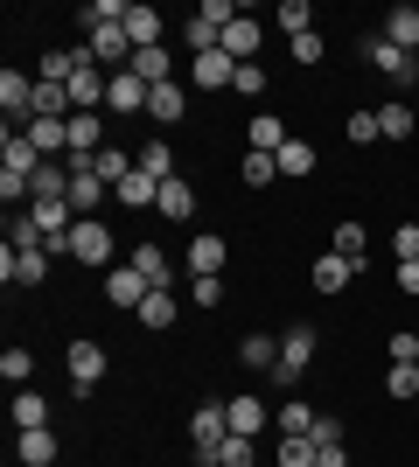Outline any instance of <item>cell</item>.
Wrapping results in <instances>:
<instances>
[{"instance_id": "1", "label": "cell", "mask_w": 419, "mask_h": 467, "mask_svg": "<svg viewBox=\"0 0 419 467\" xmlns=\"http://www.w3.org/2000/svg\"><path fill=\"white\" fill-rule=\"evenodd\" d=\"M308 363H315V328H308V321H294V328L279 335V363H273V384H287V390H294Z\"/></svg>"}, {"instance_id": "2", "label": "cell", "mask_w": 419, "mask_h": 467, "mask_svg": "<svg viewBox=\"0 0 419 467\" xmlns=\"http://www.w3.org/2000/svg\"><path fill=\"white\" fill-rule=\"evenodd\" d=\"M0 175H21V182L42 175V147L21 133V126H7V133H0Z\"/></svg>"}, {"instance_id": "3", "label": "cell", "mask_w": 419, "mask_h": 467, "mask_svg": "<svg viewBox=\"0 0 419 467\" xmlns=\"http://www.w3.org/2000/svg\"><path fill=\"white\" fill-rule=\"evenodd\" d=\"M363 57H371V70L392 78V84H413V70H419V57H405L399 42H384V28H378V36H363Z\"/></svg>"}, {"instance_id": "4", "label": "cell", "mask_w": 419, "mask_h": 467, "mask_svg": "<svg viewBox=\"0 0 419 467\" xmlns=\"http://www.w3.org/2000/svg\"><path fill=\"white\" fill-rule=\"evenodd\" d=\"M70 258H78V265H112V231H105L99 216H78V231H70Z\"/></svg>"}, {"instance_id": "5", "label": "cell", "mask_w": 419, "mask_h": 467, "mask_svg": "<svg viewBox=\"0 0 419 467\" xmlns=\"http://www.w3.org/2000/svg\"><path fill=\"white\" fill-rule=\"evenodd\" d=\"M0 279H7V286H42V279H49V252H15V244H0Z\"/></svg>"}, {"instance_id": "6", "label": "cell", "mask_w": 419, "mask_h": 467, "mask_svg": "<svg viewBox=\"0 0 419 467\" xmlns=\"http://www.w3.org/2000/svg\"><path fill=\"white\" fill-rule=\"evenodd\" d=\"M70 57H78V70H70V112H91V105H105V84H112V78H99L91 49H70Z\"/></svg>"}, {"instance_id": "7", "label": "cell", "mask_w": 419, "mask_h": 467, "mask_svg": "<svg viewBox=\"0 0 419 467\" xmlns=\"http://www.w3.org/2000/svg\"><path fill=\"white\" fill-rule=\"evenodd\" d=\"M63 370H70V390H99V377H105V349L91 342V335H78V342H70V356H63Z\"/></svg>"}, {"instance_id": "8", "label": "cell", "mask_w": 419, "mask_h": 467, "mask_svg": "<svg viewBox=\"0 0 419 467\" xmlns=\"http://www.w3.org/2000/svg\"><path fill=\"white\" fill-rule=\"evenodd\" d=\"M224 432H231V411H224V405H196V411H189V440H196V461H210V453H217Z\"/></svg>"}, {"instance_id": "9", "label": "cell", "mask_w": 419, "mask_h": 467, "mask_svg": "<svg viewBox=\"0 0 419 467\" xmlns=\"http://www.w3.org/2000/svg\"><path fill=\"white\" fill-rule=\"evenodd\" d=\"M147 98H154V84L147 78H133V70H112V84H105V105H112V112H147Z\"/></svg>"}, {"instance_id": "10", "label": "cell", "mask_w": 419, "mask_h": 467, "mask_svg": "<svg viewBox=\"0 0 419 467\" xmlns=\"http://www.w3.org/2000/svg\"><path fill=\"white\" fill-rule=\"evenodd\" d=\"M84 49H91V63H133V36H126V21H112V28H91V42H84Z\"/></svg>"}, {"instance_id": "11", "label": "cell", "mask_w": 419, "mask_h": 467, "mask_svg": "<svg viewBox=\"0 0 419 467\" xmlns=\"http://www.w3.org/2000/svg\"><path fill=\"white\" fill-rule=\"evenodd\" d=\"M329 252H336V258H350V273H363V265H371V237H363V223H357V216H342V223H336Z\"/></svg>"}, {"instance_id": "12", "label": "cell", "mask_w": 419, "mask_h": 467, "mask_svg": "<svg viewBox=\"0 0 419 467\" xmlns=\"http://www.w3.org/2000/svg\"><path fill=\"white\" fill-rule=\"evenodd\" d=\"M175 321H182V293L175 286H154V293H147V300H140V328H175Z\"/></svg>"}, {"instance_id": "13", "label": "cell", "mask_w": 419, "mask_h": 467, "mask_svg": "<svg viewBox=\"0 0 419 467\" xmlns=\"http://www.w3.org/2000/svg\"><path fill=\"white\" fill-rule=\"evenodd\" d=\"M189 78H196L203 91H231V84H238V63L224 57V49H210V57H189Z\"/></svg>"}, {"instance_id": "14", "label": "cell", "mask_w": 419, "mask_h": 467, "mask_svg": "<svg viewBox=\"0 0 419 467\" xmlns=\"http://www.w3.org/2000/svg\"><path fill=\"white\" fill-rule=\"evenodd\" d=\"M287 140H294V133H287V119H279V112H259L252 126H245V154H279Z\"/></svg>"}, {"instance_id": "15", "label": "cell", "mask_w": 419, "mask_h": 467, "mask_svg": "<svg viewBox=\"0 0 419 467\" xmlns=\"http://www.w3.org/2000/svg\"><path fill=\"white\" fill-rule=\"evenodd\" d=\"M182 112H189V91H182V78L154 84V98H147V119H154V126H182Z\"/></svg>"}, {"instance_id": "16", "label": "cell", "mask_w": 419, "mask_h": 467, "mask_svg": "<svg viewBox=\"0 0 419 467\" xmlns=\"http://www.w3.org/2000/svg\"><path fill=\"white\" fill-rule=\"evenodd\" d=\"M147 293H154V286H147L133 265H112V273H105V300H112V307H133V314H140V300H147Z\"/></svg>"}, {"instance_id": "17", "label": "cell", "mask_w": 419, "mask_h": 467, "mask_svg": "<svg viewBox=\"0 0 419 467\" xmlns=\"http://www.w3.org/2000/svg\"><path fill=\"white\" fill-rule=\"evenodd\" d=\"M259 42H266V28L238 15L231 28H224V57H231V63H259Z\"/></svg>"}, {"instance_id": "18", "label": "cell", "mask_w": 419, "mask_h": 467, "mask_svg": "<svg viewBox=\"0 0 419 467\" xmlns=\"http://www.w3.org/2000/svg\"><path fill=\"white\" fill-rule=\"evenodd\" d=\"M224 258H231V244H224V237H210V231L189 237V273H196V279H217Z\"/></svg>"}, {"instance_id": "19", "label": "cell", "mask_w": 419, "mask_h": 467, "mask_svg": "<svg viewBox=\"0 0 419 467\" xmlns=\"http://www.w3.org/2000/svg\"><path fill=\"white\" fill-rule=\"evenodd\" d=\"M126 265H133L147 286H175V265H168V252H161V244H133V252H126Z\"/></svg>"}, {"instance_id": "20", "label": "cell", "mask_w": 419, "mask_h": 467, "mask_svg": "<svg viewBox=\"0 0 419 467\" xmlns=\"http://www.w3.org/2000/svg\"><path fill=\"white\" fill-rule=\"evenodd\" d=\"M273 161H279V182H308V175H315V168H321V154H315V147H308V140H300V133L287 140V147H279Z\"/></svg>"}, {"instance_id": "21", "label": "cell", "mask_w": 419, "mask_h": 467, "mask_svg": "<svg viewBox=\"0 0 419 467\" xmlns=\"http://www.w3.org/2000/svg\"><path fill=\"white\" fill-rule=\"evenodd\" d=\"M224 411H231V432H245V440H259V432L273 426V411H266V398H245V390H238V398H231Z\"/></svg>"}, {"instance_id": "22", "label": "cell", "mask_w": 419, "mask_h": 467, "mask_svg": "<svg viewBox=\"0 0 419 467\" xmlns=\"http://www.w3.org/2000/svg\"><path fill=\"white\" fill-rule=\"evenodd\" d=\"M133 78H147V84H168L175 78V49L168 42H154V49H133V63H126Z\"/></svg>"}, {"instance_id": "23", "label": "cell", "mask_w": 419, "mask_h": 467, "mask_svg": "<svg viewBox=\"0 0 419 467\" xmlns=\"http://www.w3.org/2000/svg\"><path fill=\"white\" fill-rule=\"evenodd\" d=\"M168 223H189L196 216V189H189V175H175V182H161V202H154Z\"/></svg>"}, {"instance_id": "24", "label": "cell", "mask_w": 419, "mask_h": 467, "mask_svg": "<svg viewBox=\"0 0 419 467\" xmlns=\"http://www.w3.org/2000/svg\"><path fill=\"white\" fill-rule=\"evenodd\" d=\"M126 36H133V49H154L161 42V15L147 0H126Z\"/></svg>"}, {"instance_id": "25", "label": "cell", "mask_w": 419, "mask_h": 467, "mask_svg": "<svg viewBox=\"0 0 419 467\" xmlns=\"http://www.w3.org/2000/svg\"><path fill=\"white\" fill-rule=\"evenodd\" d=\"M15 461L21 467H49L57 461V432L42 426V432H15Z\"/></svg>"}, {"instance_id": "26", "label": "cell", "mask_w": 419, "mask_h": 467, "mask_svg": "<svg viewBox=\"0 0 419 467\" xmlns=\"http://www.w3.org/2000/svg\"><path fill=\"white\" fill-rule=\"evenodd\" d=\"M105 147V126H99V112H70V154L78 161H91Z\"/></svg>"}, {"instance_id": "27", "label": "cell", "mask_w": 419, "mask_h": 467, "mask_svg": "<svg viewBox=\"0 0 419 467\" xmlns=\"http://www.w3.org/2000/svg\"><path fill=\"white\" fill-rule=\"evenodd\" d=\"M308 279H315V293H342V286H350V279H357V273H350V258L321 252L315 265H308Z\"/></svg>"}, {"instance_id": "28", "label": "cell", "mask_w": 419, "mask_h": 467, "mask_svg": "<svg viewBox=\"0 0 419 467\" xmlns=\"http://www.w3.org/2000/svg\"><path fill=\"white\" fill-rule=\"evenodd\" d=\"M203 467H259V447H252L245 432H224V440H217V453H210Z\"/></svg>"}, {"instance_id": "29", "label": "cell", "mask_w": 419, "mask_h": 467, "mask_svg": "<svg viewBox=\"0 0 419 467\" xmlns=\"http://www.w3.org/2000/svg\"><path fill=\"white\" fill-rule=\"evenodd\" d=\"M384 42H399L405 57H419V7H392L384 15Z\"/></svg>"}, {"instance_id": "30", "label": "cell", "mask_w": 419, "mask_h": 467, "mask_svg": "<svg viewBox=\"0 0 419 467\" xmlns=\"http://www.w3.org/2000/svg\"><path fill=\"white\" fill-rule=\"evenodd\" d=\"M133 168H140V161H126V154H120V147H112V140H105L99 154H91V175H99V182H105V189H120V182H126V175H133Z\"/></svg>"}, {"instance_id": "31", "label": "cell", "mask_w": 419, "mask_h": 467, "mask_svg": "<svg viewBox=\"0 0 419 467\" xmlns=\"http://www.w3.org/2000/svg\"><path fill=\"white\" fill-rule=\"evenodd\" d=\"M49 426V398L42 390H15V432H42Z\"/></svg>"}, {"instance_id": "32", "label": "cell", "mask_w": 419, "mask_h": 467, "mask_svg": "<svg viewBox=\"0 0 419 467\" xmlns=\"http://www.w3.org/2000/svg\"><path fill=\"white\" fill-rule=\"evenodd\" d=\"M378 133H384V140H405V133H419V112L405 105V98H392V105H378Z\"/></svg>"}, {"instance_id": "33", "label": "cell", "mask_w": 419, "mask_h": 467, "mask_svg": "<svg viewBox=\"0 0 419 467\" xmlns=\"http://www.w3.org/2000/svg\"><path fill=\"white\" fill-rule=\"evenodd\" d=\"M112 195H120L126 210H154V202H161V182H154V175H140V168H133V175H126Z\"/></svg>"}, {"instance_id": "34", "label": "cell", "mask_w": 419, "mask_h": 467, "mask_svg": "<svg viewBox=\"0 0 419 467\" xmlns=\"http://www.w3.org/2000/svg\"><path fill=\"white\" fill-rule=\"evenodd\" d=\"M140 175L175 182V175H182V168H175V147H168V140H147V147H140Z\"/></svg>"}, {"instance_id": "35", "label": "cell", "mask_w": 419, "mask_h": 467, "mask_svg": "<svg viewBox=\"0 0 419 467\" xmlns=\"http://www.w3.org/2000/svg\"><path fill=\"white\" fill-rule=\"evenodd\" d=\"M238 363H245V370H273V363H279V335H245Z\"/></svg>"}, {"instance_id": "36", "label": "cell", "mask_w": 419, "mask_h": 467, "mask_svg": "<svg viewBox=\"0 0 419 467\" xmlns=\"http://www.w3.org/2000/svg\"><path fill=\"white\" fill-rule=\"evenodd\" d=\"M273 419H279V440H300V432H315V419H321V411H315V405H300V398H294V405H279Z\"/></svg>"}, {"instance_id": "37", "label": "cell", "mask_w": 419, "mask_h": 467, "mask_svg": "<svg viewBox=\"0 0 419 467\" xmlns=\"http://www.w3.org/2000/svg\"><path fill=\"white\" fill-rule=\"evenodd\" d=\"M273 467H321V447L300 432V440H279V453H273Z\"/></svg>"}, {"instance_id": "38", "label": "cell", "mask_w": 419, "mask_h": 467, "mask_svg": "<svg viewBox=\"0 0 419 467\" xmlns=\"http://www.w3.org/2000/svg\"><path fill=\"white\" fill-rule=\"evenodd\" d=\"M384 390H392L399 405H419V363H392V370H384Z\"/></svg>"}, {"instance_id": "39", "label": "cell", "mask_w": 419, "mask_h": 467, "mask_svg": "<svg viewBox=\"0 0 419 467\" xmlns=\"http://www.w3.org/2000/svg\"><path fill=\"white\" fill-rule=\"evenodd\" d=\"M279 28H287V42H294V36H308V28H315V7H308V0H279Z\"/></svg>"}, {"instance_id": "40", "label": "cell", "mask_w": 419, "mask_h": 467, "mask_svg": "<svg viewBox=\"0 0 419 467\" xmlns=\"http://www.w3.org/2000/svg\"><path fill=\"white\" fill-rule=\"evenodd\" d=\"M279 182V161L273 154H245V189H273Z\"/></svg>"}, {"instance_id": "41", "label": "cell", "mask_w": 419, "mask_h": 467, "mask_svg": "<svg viewBox=\"0 0 419 467\" xmlns=\"http://www.w3.org/2000/svg\"><path fill=\"white\" fill-rule=\"evenodd\" d=\"M7 244H15V252H36V244H42V231H36V216H28V210L7 223ZM42 252H49V244H42Z\"/></svg>"}, {"instance_id": "42", "label": "cell", "mask_w": 419, "mask_h": 467, "mask_svg": "<svg viewBox=\"0 0 419 467\" xmlns=\"http://www.w3.org/2000/svg\"><path fill=\"white\" fill-rule=\"evenodd\" d=\"M28 370H36V356H28V349H7V356H0V377H7V384H28Z\"/></svg>"}, {"instance_id": "43", "label": "cell", "mask_w": 419, "mask_h": 467, "mask_svg": "<svg viewBox=\"0 0 419 467\" xmlns=\"http://www.w3.org/2000/svg\"><path fill=\"white\" fill-rule=\"evenodd\" d=\"M371 140H384L378 133V112H350V147H371Z\"/></svg>"}, {"instance_id": "44", "label": "cell", "mask_w": 419, "mask_h": 467, "mask_svg": "<svg viewBox=\"0 0 419 467\" xmlns=\"http://www.w3.org/2000/svg\"><path fill=\"white\" fill-rule=\"evenodd\" d=\"M238 98H266V70L259 63H238V84H231Z\"/></svg>"}, {"instance_id": "45", "label": "cell", "mask_w": 419, "mask_h": 467, "mask_svg": "<svg viewBox=\"0 0 419 467\" xmlns=\"http://www.w3.org/2000/svg\"><path fill=\"white\" fill-rule=\"evenodd\" d=\"M308 440H315V447H342V419H336V411H321V419H315V432H308Z\"/></svg>"}, {"instance_id": "46", "label": "cell", "mask_w": 419, "mask_h": 467, "mask_svg": "<svg viewBox=\"0 0 419 467\" xmlns=\"http://www.w3.org/2000/svg\"><path fill=\"white\" fill-rule=\"evenodd\" d=\"M329 57V42L315 36V28H308V36H294V63H321Z\"/></svg>"}, {"instance_id": "47", "label": "cell", "mask_w": 419, "mask_h": 467, "mask_svg": "<svg viewBox=\"0 0 419 467\" xmlns=\"http://www.w3.org/2000/svg\"><path fill=\"white\" fill-rule=\"evenodd\" d=\"M392 252H399V265L419 258V223H399V231H392Z\"/></svg>"}, {"instance_id": "48", "label": "cell", "mask_w": 419, "mask_h": 467, "mask_svg": "<svg viewBox=\"0 0 419 467\" xmlns=\"http://www.w3.org/2000/svg\"><path fill=\"white\" fill-rule=\"evenodd\" d=\"M196 15H203V21H210V28H231V21H238V7H231V0H203Z\"/></svg>"}, {"instance_id": "49", "label": "cell", "mask_w": 419, "mask_h": 467, "mask_svg": "<svg viewBox=\"0 0 419 467\" xmlns=\"http://www.w3.org/2000/svg\"><path fill=\"white\" fill-rule=\"evenodd\" d=\"M189 300H196V307H217V300H224V273H217V279H196V286H189Z\"/></svg>"}, {"instance_id": "50", "label": "cell", "mask_w": 419, "mask_h": 467, "mask_svg": "<svg viewBox=\"0 0 419 467\" xmlns=\"http://www.w3.org/2000/svg\"><path fill=\"white\" fill-rule=\"evenodd\" d=\"M392 363H419V335H405V328L392 335Z\"/></svg>"}, {"instance_id": "51", "label": "cell", "mask_w": 419, "mask_h": 467, "mask_svg": "<svg viewBox=\"0 0 419 467\" xmlns=\"http://www.w3.org/2000/svg\"><path fill=\"white\" fill-rule=\"evenodd\" d=\"M399 293H419V258H405V265H399Z\"/></svg>"}, {"instance_id": "52", "label": "cell", "mask_w": 419, "mask_h": 467, "mask_svg": "<svg viewBox=\"0 0 419 467\" xmlns=\"http://www.w3.org/2000/svg\"><path fill=\"white\" fill-rule=\"evenodd\" d=\"M413 419H419V405H413Z\"/></svg>"}, {"instance_id": "53", "label": "cell", "mask_w": 419, "mask_h": 467, "mask_svg": "<svg viewBox=\"0 0 419 467\" xmlns=\"http://www.w3.org/2000/svg\"><path fill=\"white\" fill-rule=\"evenodd\" d=\"M413 84H419V70H413Z\"/></svg>"}]
</instances>
